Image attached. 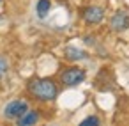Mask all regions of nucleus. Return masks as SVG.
I'll return each mask as SVG.
<instances>
[{
	"instance_id": "obj_1",
	"label": "nucleus",
	"mask_w": 129,
	"mask_h": 126,
	"mask_svg": "<svg viewBox=\"0 0 129 126\" xmlns=\"http://www.w3.org/2000/svg\"><path fill=\"white\" fill-rule=\"evenodd\" d=\"M27 91L34 99L43 101V103L53 101L58 96V85L50 78H32V80H28Z\"/></svg>"
},
{
	"instance_id": "obj_2",
	"label": "nucleus",
	"mask_w": 129,
	"mask_h": 126,
	"mask_svg": "<svg viewBox=\"0 0 129 126\" xmlns=\"http://www.w3.org/2000/svg\"><path fill=\"white\" fill-rule=\"evenodd\" d=\"M85 78H87V71L81 69V68H76V66L67 68V69H64V71L60 73V83H62L64 87H76V85H80Z\"/></svg>"
},
{
	"instance_id": "obj_3",
	"label": "nucleus",
	"mask_w": 129,
	"mask_h": 126,
	"mask_svg": "<svg viewBox=\"0 0 129 126\" xmlns=\"http://www.w3.org/2000/svg\"><path fill=\"white\" fill-rule=\"evenodd\" d=\"M28 110H30V107H28L27 101H23V99H13L11 103L6 105L4 115H6L7 119H20V117H21L23 114H27Z\"/></svg>"
},
{
	"instance_id": "obj_4",
	"label": "nucleus",
	"mask_w": 129,
	"mask_h": 126,
	"mask_svg": "<svg viewBox=\"0 0 129 126\" xmlns=\"http://www.w3.org/2000/svg\"><path fill=\"white\" fill-rule=\"evenodd\" d=\"M110 29L113 32H124V30H127L129 29V14L124 13V11L115 13L110 18Z\"/></svg>"
},
{
	"instance_id": "obj_5",
	"label": "nucleus",
	"mask_w": 129,
	"mask_h": 126,
	"mask_svg": "<svg viewBox=\"0 0 129 126\" xmlns=\"http://www.w3.org/2000/svg\"><path fill=\"white\" fill-rule=\"evenodd\" d=\"M103 18H104V9L99 6H90L83 11V20L87 25H97L103 22Z\"/></svg>"
},
{
	"instance_id": "obj_6",
	"label": "nucleus",
	"mask_w": 129,
	"mask_h": 126,
	"mask_svg": "<svg viewBox=\"0 0 129 126\" xmlns=\"http://www.w3.org/2000/svg\"><path fill=\"white\" fill-rule=\"evenodd\" d=\"M64 55H66V59L71 60V62H78V60L87 59V52H83V50H80V48H76V46H67V48L64 50Z\"/></svg>"
},
{
	"instance_id": "obj_7",
	"label": "nucleus",
	"mask_w": 129,
	"mask_h": 126,
	"mask_svg": "<svg viewBox=\"0 0 129 126\" xmlns=\"http://www.w3.org/2000/svg\"><path fill=\"white\" fill-rule=\"evenodd\" d=\"M37 121H39V112L28 110V112L23 114L20 119H16V124H18V126H34Z\"/></svg>"
},
{
	"instance_id": "obj_8",
	"label": "nucleus",
	"mask_w": 129,
	"mask_h": 126,
	"mask_svg": "<svg viewBox=\"0 0 129 126\" xmlns=\"http://www.w3.org/2000/svg\"><path fill=\"white\" fill-rule=\"evenodd\" d=\"M50 9H51V2L50 0H39L37 6H36V13L41 20H44L48 14H50Z\"/></svg>"
},
{
	"instance_id": "obj_9",
	"label": "nucleus",
	"mask_w": 129,
	"mask_h": 126,
	"mask_svg": "<svg viewBox=\"0 0 129 126\" xmlns=\"http://www.w3.org/2000/svg\"><path fill=\"white\" fill-rule=\"evenodd\" d=\"M80 126H101V119L97 115H88L80 122Z\"/></svg>"
},
{
	"instance_id": "obj_10",
	"label": "nucleus",
	"mask_w": 129,
	"mask_h": 126,
	"mask_svg": "<svg viewBox=\"0 0 129 126\" xmlns=\"http://www.w3.org/2000/svg\"><path fill=\"white\" fill-rule=\"evenodd\" d=\"M0 71H2V73L7 71V60H6L4 57H0Z\"/></svg>"
},
{
	"instance_id": "obj_11",
	"label": "nucleus",
	"mask_w": 129,
	"mask_h": 126,
	"mask_svg": "<svg viewBox=\"0 0 129 126\" xmlns=\"http://www.w3.org/2000/svg\"><path fill=\"white\" fill-rule=\"evenodd\" d=\"M2 75H4V73H2V71H0V78H2Z\"/></svg>"
},
{
	"instance_id": "obj_12",
	"label": "nucleus",
	"mask_w": 129,
	"mask_h": 126,
	"mask_svg": "<svg viewBox=\"0 0 129 126\" xmlns=\"http://www.w3.org/2000/svg\"><path fill=\"white\" fill-rule=\"evenodd\" d=\"M0 2H2V0H0Z\"/></svg>"
}]
</instances>
